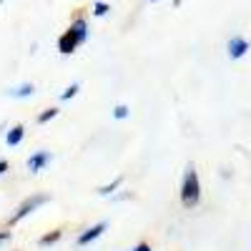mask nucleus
Returning <instances> with one entry per match:
<instances>
[{
    "mask_svg": "<svg viewBox=\"0 0 251 251\" xmlns=\"http://www.w3.org/2000/svg\"><path fill=\"white\" fill-rule=\"evenodd\" d=\"M199 201H201V181H199V174L194 166H188L183 174V181H181V203L186 208H191Z\"/></svg>",
    "mask_w": 251,
    "mask_h": 251,
    "instance_id": "f257e3e1",
    "label": "nucleus"
},
{
    "mask_svg": "<svg viewBox=\"0 0 251 251\" xmlns=\"http://www.w3.org/2000/svg\"><path fill=\"white\" fill-rule=\"evenodd\" d=\"M46 201H48L46 196H33V199H28L25 203H20V208H18V211L10 216V226H13V224H18V221H23L28 214H33L35 208H38V206H43Z\"/></svg>",
    "mask_w": 251,
    "mask_h": 251,
    "instance_id": "f03ea898",
    "label": "nucleus"
},
{
    "mask_svg": "<svg viewBox=\"0 0 251 251\" xmlns=\"http://www.w3.org/2000/svg\"><path fill=\"white\" fill-rule=\"evenodd\" d=\"M228 58H231V60H239V58H244L246 53H249V40L246 38H241V35H234L231 40H228Z\"/></svg>",
    "mask_w": 251,
    "mask_h": 251,
    "instance_id": "7ed1b4c3",
    "label": "nucleus"
},
{
    "mask_svg": "<svg viewBox=\"0 0 251 251\" xmlns=\"http://www.w3.org/2000/svg\"><path fill=\"white\" fill-rule=\"evenodd\" d=\"M106 228H108V224H106V221H100V224L91 226L88 231H83V234L78 236V246H88L91 241H96V239H98L103 231H106Z\"/></svg>",
    "mask_w": 251,
    "mask_h": 251,
    "instance_id": "20e7f679",
    "label": "nucleus"
},
{
    "mask_svg": "<svg viewBox=\"0 0 251 251\" xmlns=\"http://www.w3.org/2000/svg\"><path fill=\"white\" fill-rule=\"evenodd\" d=\"M78 46H80V43H78V38H75L71 30H66V33H63V35L58 38V50H60L63 55H71Z\"/></svg>",
    "mask_w": 251,
    "mask_h": 251,
    "instance_id": "39448f33",
    "label": "nucleus"
},
{
    "mask_svg": "<svg viewBox=\"0 0 251 251\" xmlns=\"http://www.w3.org/2000/svg\"><path fill=\"white\" fill-rule=\"evenodd\" d=\"M68 30L78 38V43L83 46V43H86V38H88V20L78 15V18L73 20V23H71V28H68Z\"/></svg>",
    "mask_w": 251,
    "mask_h": 251,
    "instance_id": "423d86ee",
    "label": "nucleus"
},
{
    "mask_svg": "<svg viewBox=\"0 0 251 251\" xmlns=\"http://www.w3.org/2000/svg\"><path fill=\"white\" fill-rule=\"evenodd\" d=\"M46 163H50V151H38L28 158V169H30V174H38Z\"/></svg>",
    "mask_w": 251,
    "mask_h": 251,
    "instance_id": "0eeeda50",
    "label": "nucleus"
},
{
    "mask_svg": "<svg viewBox=\"0 0 251 251\" xmlns=\"http://www.w3.org/2000/svg\"><path fill=\"white\" fill-rule=\"evenodd\" d=\"M23 136H25V128H23V126H13V128L8 131V146H18L20 141H23Z\"/></svg>",
    "mask_w": 251,
    "mask_h": 251,
    "instance_id": "6e6552de",
    "label": "nucleus"
},
{
    "mask_svg": "<svg viewBox=\"0 0 251 251\" xmlns=\"http://www.w3.org/2000/svg\"><path fill=\"white\" fill-rule=\"evenodd\" d=\"M13 98H28V96H33L35 93V86H33V83H23V86H20V88H15V91H8Z\"/></svg>",
    "mask_w": 251,
    "mask_h": 251,
    "instance_id": "1a4fd4ad",
    "label": "nucleus"
},
{
    "mask_svg": "<svg viewBox=\"0 0 251 251\" xmlns=\"http://www.w3.org/2000/svg\"><path fill=\"white\" fill-rule=\"evenodd\" d=\"M121 183H123V178H116V181H111V183H106V186H100V188H98V194H100V196H111Z\"/></svg>",
    "mask_w": 251,
    "mask_h": 251,
    "instance_id": "9d476101",
    "label": "nucleus"
},
{
    "mask_svg": "<svg viewBox=\"0 0 251 251\" xmlns=\"http://www.w3.org/2000/svg\"><path fill=\"white\" fill-rule=\"evenodd\" d=\"M58 116V108H46L43 113L38 116V123H48V121H53Z\"/></svg>",
    "mask_w": 251,
    "mask_h": 251,
    "instance_id": "9b49d317",
    "label": "nucleus"
},
{
    "mask_svg": "<svg viewBox=\"0 0 251 251\" xmlns=\"http://www.w3.org/2000/svg\"><path fill=\"white\" fill-rule=\"evenodd\" d=\"M60 236H63L60 231H53V234H46V236H43V239H40L38 244H40V246H50V244H55V241H58Z\"/></svg>",
    "mask_w": 251,
    "mask_h": 251,
    "instance_id": "f8f14e48",
    "label": "nucleus"
},
{
    "mask_svg": "<svg viewBox=\"0 0 251 251\" xmlns=\"http://www.w3.org/2000/svg\"><path fill=\"white\" fill-rule=\"evenodd\" d=\"M108 10H111V5H108V3H103V0H98V3L93 5V15H98V18H103Z\"/></svg>",
    "mask_w": 251,
    "mask_h": 251,
    "instance_id": "ddd939ff",
    "label": "nucleus"
},
{
    "mask_svg": "<svg viewBox=\"0 0 251 251\" xmlns=\"http://www.w3.org/2000/svg\"><path fill=\"white\" fill-rule=\"evenodd\" d=\"M78 91H80V86H78V83H73V86H68L66 91L60 93V100H71V98H73V96H75Z\"/></svg>",
    "mask_w": 251,
    "mask_h": 251,
    "instance_id": "4468645a",
    "label": "nucleus"
},
{
    "mask_svg": "<svg viewBox=\"0 0 251 251\" xmlns=\"http://www.w3.org/2000/svg\"><path fill=\"white\" fill-rule=\"evenodd\" d=\"M113 116H116L118 121L128 118V106H123V103H121V106H116V108H113Z\"/></svg>",
    "mask_w": 251,
    "mask_h": 251,
    "instance_id": "2eb2a0df",
    "label": "nucleus"
},
{
    "mask_svg": "<svg viewBox=\"0 0 251 251\" xmlns=\"http://www.w3.org/2000/svg\"><path fill=\"white\" fill-rule=\"evenodd\" d=\"M133 251H151V246L149 244H138V246H133Z\"/></svg>",
    "mask_w": 251,
    "mask_h": 251,
    "instance_id": "dca6fc26",
    "label": "nucleus"
},
{
    "mask_svg": "<svg viewBox=\"0 0 251 251\" xmlns=\"http://www.w3.org/2000/svg\"><path fill=\"white\" fill-rule=\"evenodd\" d=\"M8 239H10V231H3V234H0V244L8 241Z\"/></svg>",
    "mask_w": 251,
    "mask_h": 251,
    "instance_id": "f3484780",
    "label": "nucleus"
},
{
    "mask_svg": "<svg viewBox=\"0 0 251 251\" xmlns=\"http://www.w3.org/2000/svg\"><path fill=\"white\" fill-rule=\"evenodd\" d=\"M5 171H8V163H5V161H0V174H5Z\"/></svg>",
    "mask_w": 251,
    "mask_h": 251,
    "instance_id": "a211bd4d",
    "label": "nucleus"
},
{
    "mask_svg": "<svg viewBox=\"0 0 251 251\" xmlns=\"http://www.w3.org/2000/svg\"><path fill=\"white\" fill-rule=\"evenodd\" d=\"M3 3H5V0H0V8H3Z\"/></svg>",
    "mask_w": 251,
    "mask_h": 251,
    "instance_id": "6ab92c4d",
    "label": "nucleus"
},
{
    "mask_svg": "<svg viewBox=\"0 0 251 251\" xmlns=\"http://www.w3.org/2000/svg\"><path fill=\"white\" fill-rule=\"evenodd\" d=\"M151 3H153V0H151Z\"/></svg>",
    "mask_w": 251,
    "mask_h": 251,
    "instance_id": "aec40b11",
    "label": "nucleus"
}]
</instances>
